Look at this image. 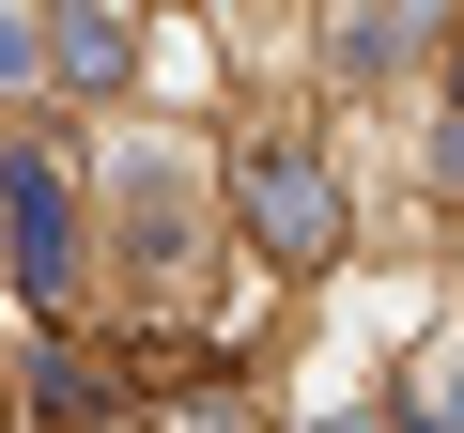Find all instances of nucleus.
Listing matches in <instances>:
<instances>
[{
  "mask_svg": "<svg viewBox=\"0 0 464 433\" xmlns=\"http://www.w3.org/2000/svg\"><path fill=\"white\" fill-rule=\"evenodd\" d=\"M0 201H16V279H32V294H63V279H78V216H63V170H47V155H0Z\"/></svg>",
  "mask_w": 464,
  "mask_h": 433,
  "instance_id": "obj_1",
  "label": "nucleus"
},
{
  "mask_svg": "<svg viewBox=\"0 0 464 433\" xmlns=\"http://www.w3.org/2000/svg\"><path fill=\"white\" fill-rule=\"evenodd\" d=\"M433 433H464V356H449V371H433Z\"/></svg>",
  "mask_w": 464,
  "mask_h": 433,
  "instance_id": "obj_3",
  "label": "nucleus"
},
{
  "mask_svg": "<svg viewBox=\"0 0 464 433\" xmlns=\"http://www.w3.org/2000/svg\"><path fill=\"white\" fill-rule=\"evenodd\" d=\"M0 78H32V32H16V16H0Z\"/></svg>",
  "mask_w": 464,
  "mask_h": 433,
  "instance_id": "obj_5",
  "label": "nucleus"
},
{
  "mask_svg": "<svg viewBox=\"0 0 464 433\" xmlns=\"http://www.w3.org/2000/svg\"><path fill=\"white\" fill-rule=\"evenodd\" d=\"M248 201H264V233H279L295 264L325 248V170H310V155H248Z\"/></svg>",
  "mask_w": 464,
  "mask_h": 433,
  "instance_id": "obj_2",
  "label": "nucleus"
},
{
  "mask_svg": "<svg viewBox=\"0 0 464 433\" xmlns=\"http://www.w3.org/2000/svg\"><path fill=\"white\" fill-rule=\"evenodd\" d=\"M433 170H449V186H464V93H449V140H433Z\"/></svg>",
  "mask_w": 464,
  "mask_h": 433,
  "instance_id": "obj_4",
  "label": "nucleus"
}]
</instances>
